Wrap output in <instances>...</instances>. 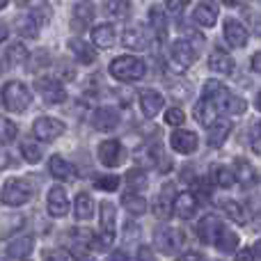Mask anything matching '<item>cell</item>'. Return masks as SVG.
I'll return each mask as SVG.
<instances>
[{
    "mask_svg": "<svg viewBox=\"0 0 261 261\" xmlns=\"http://www.w3.org/2000/svg\"><path fill=\"white\" fill-rule=\"evenodd\" d=\"M202 96H208V99H213V103H216L218 113H225V115H241L248 110V103H245L241 96L231 94L227 87H222L220 83L211 81L204 85V92Z\"/></svg>",
    "mask_w": 261,
    "mask_h": 261,
    "instance_id": "obj_1",
    "label": "cell"
},
{
    "mask_svg": "<svg viewBox=\"0 0 261 261\" xmlns=\"http://www.w3.org/2000/svg\"><path fill=\"white\" fill-rule=\"evenodd\" d=\"M108 71L119 83H135L142 81V76L147 73V67H144L142 60L133 58V55H119V58H115L110 62Z\"/></svg>",
    "mask_w": 261,
    "mask_h": 261,
    "instance_id": "obj_2",
    "label": "cell"
},
{
    "mask_svg": "<svg viewBox=\"0 0 261 261\" xmlns=\"http://www.w3.org/2000/svg\"><path fill=\"white\" fill-rule=\"evenodd\" d=\"M0 99H3L5 108H7L9 113H23V110H28L32 96H30V90H28L23 83L9 81V83H5L3 90H0Z\"/></svg>",
    "mask_w": 261,
    "mask_h": 261,
    "instance_id": "obj_3",
    "label": "cell"
},
{
    "mask_svg": "<svg viewBox=\"0 0 261 261\" xmlns=\"http://www.w3.org/2000/svg\"><path fill=\"white\" fill-rule=\"evenodd\" d=\"M195 60H197V50H195L188 41H186V39L172 41V46H170V62H172V67H174L176 71H186V69H190L195 64Z\"/></svg>",
    "mask_w": 261,
    "mask_h": 261,
    "instance_id": "obj_4",
    "label": "cell"
},
{
    "mask_svg": "<svg viewBox=\"0 0 261 261\" xmlns=\"http://www.w3.org/2000/svg\"><path fill=\"white\" fill-rule=\"evenodd\" d=\"M32 190L23 179H7L3 186V204L7 206H23L30 199Z\"/></svg>",
    "mask_w": 261,
    "mask_h": 261,
    "instance_id": "obj_5",
    "label": "cell"
},
{
    "mask_svg": "<svg viewBox=\"0 0 261 261\" xmlns=\"http://www.w3.org/2000/svg\"><path fill=\"white\" fill-rule=\"evenodd\" d=\"M117 236V208L113 202H101V243L113 245Z\"/></svg>",
    "mask_w": 261,
    "mask_h": 261,
    "instance_id": "obj_6",
    "label": "cell"
},
{
    "mask_svg": "<svg viewBox=\"0 0 261 261\" xmlns=\"http://www.w3.org/2000/svg\"><path fill=\"white\" fill-rule=\"evenodd\" d=\"M153 243H156V248L163 254H174L181 248V243H184V236L174 227H158L153 231Z\"/></svg>",
    "mask_w": 261,
    "mask_h": 261,
    "instance_id": "obj_7",
    "label": "cell"
},
{
    "mask_svg": "<svg viewBox=\"0 0 261 261\" xmlns=\"http://www.w3.org/2000/svg\"><path fill=\"white\" fill-rule=\"evenodd\" d=\"M64 130H67L64 122H60V119H55V117H37L35 124H32V133L39 140H46V142H53Z\"/></svg>",
    "mask_w": 261,
    "mask_h": 261,
    "instance_id": "obj_8",
    "label": "cell"
},
{
    "mask_svg": "<svg viewBox=\"0 0 261 261\" xmlns=\"http://www.w3.org/2000/svg\"><path fill=\"white\" fill-rule=\"evenodd\" d=\"M35 90L41 94V99L46 103H62L67 99V92H64L62 83L55 81V78H37L35 81Z\"/></svg>",
    "mask_w": 261,
    "mask_h": 261,
    "instance_id": "obj_9",
    "label": "cell"
},
{
    "mask_svg": "<svg viewBox=\"0 0 261 261\" xmlns=\"http://www.w3.org/2000/svg\"><path fill=\"white\" fill-rule=\"evenodd\" d=\"M124 158H126V151H124L122 142H117V140H103V142L99 144V161L103 163L106 167L122 165Z\"/></svg>",
    "mask_w": 261,
    "mask_h": 261,
    "instance_id": "obj_10",
    "label": "cell"
},
{
    "mask_svg": "<svg viewBox=\"0 0 261 261\" xmlns=\"http://www.w3.org/2000/svg\"><path fill=\"white\" fill-rule=\"evenodd\" d=\"M46 206H48V213L53 218H64L69 211V197L67 190L62 186H53L48 190V197H46Z\"/></svg>",
    "mask_w": 261,
    "mask_h": 261,
    "instance_id": "obj_11",
    "label": "cell"
},
{
    "mask_svg": "<svg viewBox=\"0 0 261 261\" xmlns=\"http://www.w3.org/2000/svg\"><path fill=\"white\" fill-rule=\"evenodd\" d=\"M119 124V110L117 108H110V106H103V108L94 110V115H92V126L96 130H103V133H108V130H115Z\"/></svg>",
    "mask_w": 261,
    "mask_h": 261,
    "instance_id": "obj_12",
    "label": "cell"
},
{
    "mask_svg": "<svg viewBox=\"0 0 261 261\" xmlns=\"http://www.w3.org/2000/svg\"><path fill=\"white\" fill-rule=\"evenodd\" d=\"M218 16H220V9H218V5L213 0H202L193 12V21L202 28H213Z\"/></svg>",
    "mask_w": 261,
    "mask_h": 261,
    "instance_id": "obj_13",
    "label": "cell"
},
{
    "mask_svg": "<svg viewBox=\"0 0 261 261\" xmlns=\"http://www.w3.org/2000/svg\"><path fill=\"white\" fill-rule=\"evenodd\" d=\"M211 243L216 245L220 252H227V254H231V252H236V248H239V234L236 231H231L227 225H218V229H216V234H213V239H211Z\"/></svg>",
    "mask_w": 261,
    "mask_h": 261,
    "instance_id": "obj_14",
    "label": "cell"
},
{
    "mask_svg": "<svg viewBox=\"0 0 261 261\" xmlns=\"http://www.w3.org/2000/svg\"><path fill=\"white\" fill-rule=\"evenodd\" d=\"M170 144L176 153H186V156H188V153L197 151L199 140L193 130H174V133L170 135Z\"/></svg>",
    "mask_w": 261,
    "mask_h": 261,
    "instance_id": "obj_15",
    "label": "cell"
},
{
    "mask_svg": "<svg viewBox=\"0 0 261 261\" xmlns=\"http://www.w3.org/2000/svg\"><path fill=\"white\" fill-rule=\"evenodd\" d=\"M174 213L181 220H190L197 213V197L193 190H181L174 197Z\"/></svg>",
    "mask_w": 261,
    "mask_h": 261,
    "instance_id": "obj_16",
    "label": "cell"
},
{
    "mask_svg": "<svg viewBox=\"0 0 261 261\" xmlns=\"http://www.w3.org/2000/svg\"><path fill=\"white\" fill-rule=\"evenodd\" d=\"M165 106V99L158 94L156 90H142L140 92V108H142V115L149 119H153Z\"/></svg>",
    "mask_w": 261,
    "mask_h": 261,
    "instance_id": "obj_17",
    "label": "cell"
},
{
    "mask_svg": "<svg viewBox=\"0 0 261 261\" xmlns=\"http://www.w3.org/2000/svg\"><path fill=\"white\" fill-rule=\"evenodd\" d=\"M48 170L50 174L55 176L58 181H64V184H69V181H76L78 179V172L76 167L71 165V163H67L62 156H53L48 161Z\"/></svg>",
    "mask_w": 261,
    "mask_h": 261,
    "instance_id": "obj_18",
    "label": "cell"
},
{
    "mask_svg": "<svg viewBox=\"0 0 261 261\" xmlns=\"http://www.w3.org/2000/svg\"><path fill=\"white\" fill-rule=\"evenodd\" d=\"M234 60H231L229 53H225L222 48H216L211 55H208V69L216 73H225V76H229V73H234Z\"/></svg>",
    "mask_w": 261,
    "mask_h": 261,
    "instance_id": "obj_19",
    "label": "cell"
},
{
    "mask_svg": "<svg viewBox=\"0 0 261 261\" xmlns=\"http://www.w3.org/2000/svg\"><path fill=\"white\" fill-rule=\"evenodd\" d=\"M216 117H218V108H216V103H213V99L202 96V99L195 103V119H197L202 126H211V124L216 122Z\"/></svg>",
    "mask_w": 261,
    "mask_h": 261,
    "instance_id": "obj_20",
    "label": "cell"
},
{
    "mask_svg": "<svg viewBox=\"0 0 261 261\" xmlns=\"http://www.w3.org/2000/svg\"><path fill=\"white\" fill-rule=\"evenodd\" d=\"M225 39L229 41L231 46H236V48H243V46L248 44V30H245V25H241L236 18H227L225 21Z\"/></svg>",
    "mask_w": 261,
    "mask_h": 261,
    "instance_id": "obj_21",
    "label": "cell"
},
{
    "mask_svg": "<svg viewBox=\"0 0 261 261\" xmlns=\"http://www.w3.org/2000/svg\"><path fill=\"white\" fill-rule=\"evenodd\" d=\"M172 213H174V197L170 195V186H165L163 193L153 199V216L158 220H167Z\"/></svg>",
    "mask_w": 261,
    "mask_h": 261,
    "instance_id": "obj_22",
    "label": "cell"
},
{
    "mask_svg": "<svg viewBox=\"0 0 261 261\" xmlns=\"http://www.w3.org/2000/svg\"><path fill=\"white\" fill-rule=\"evenodd\" d=\"M122 44L133 50H144V48H149V35L142 28H128L122 35Z\"/></svg>",
    "mask_w": 261,
    "mask_h": 261,
    "instance_id": "obj_23",
    "label": "cell"
},
{
    "mask_svg": "<svg viewBox=\"0 0 261 261\" xmlns=\"http://www.w3.org/2000/svg\"><path fill=\"white\" fill-rule=\"evenodd\" d=\"M117 39V32L110 23H101V25H94L92 28V41H94L99 48H110Z\"/></svg>",
    "mask_w": 261,
    "mask_h": 261,
    "instance_id": "obj_24",
    "label": "cell"
},
{
    "mask_svg": "<svg viewBox=\"0 0 261 261\" xmlns=\"http://www.w3.org/2000/svg\"><path fill=\"white\" fill-rule=\"evenodd\" d=\"M32 245H35V239H32V236L14 239L12 243L7 245V257L9 259H28L32 254Z\"/></svg>",
    "mask_w": 261,
    "mask_h": 261,
    "instance_id": "obj_25",
    "label": "cell"
},
{
    "mask_svg": "<svg viewBox=\"0 0 261 261\" xmlns=\"http://www.w3.org/2000/svg\"><path fill=\"white\" fill-rule=\"evenodd\" d=\"M229 133H231V124L229 122H213L211 126H208V147H213V149H218V147H222L225 144V140L229 138Z\"/></svg>",
    "mask_w": 261,
    "mask_h": 261,
    "instance_id": "obj_26",
    "label": "cell"
},
{
    "mask_svg": "<svg viewBox=\"0 0 261 261\" xmlns=\"http://www.w3.org/2000/svg\"><path fill=\"white\" fill-rule=\"evenodd\" d=\"M94 14H96L94 3H90V0H83V3H78L76 7H73V23H76L73 28H85L87 23H92Z\"/></svg>",
    "mask_w": 261,
    "mask_h": 261,
    "instance_id": "obj_27",
    "label": "cell"
},
{
    "mask_svg": "<svg viewBox=\"0 0 261 261\" xmlns=\"http://www.w3.org/2000/svg\"><path fill=\"white\" fill-rule=\"evenodd\" d=\"M69 48H71V53L76 55L78 62H83V64H92L96 60V50L83 39H71L69 41Z\"/></svg>",
    "mask_w": 261,
    "mask_h": 261,
    "instance_id": "obj_28",
    "label": "cell"
},
{
    "mask_svg": "<svg viewBox=\"0 0 261 261\" xmlns=\"http://www.w3.org/2000/svg\"><path fill=\"white\" fill-rule=\"evenodd\" d=\"M122 206L126 208L128 213H133V216H142V213H147V199H144L142 195H138V190H135V193H124Z\"/></svg>",
    "mask_w": 261,
    "mask_h": 261,
    "instance_id": "obj_29",
    "label": "cell"
},
{
    "mask_svg": "<svg viewBox=\"0 0 261 261\" xmlns=\"http://www.w3.org/2000/svg\"><path fill=\"white\" fill-rule=\"evenodd\" d=\"M73 208H76L73 213H76L78 220H90V218L94 216V199H92V195H87V193H78Z\"/></svg>",
    "mask_w": 261,
    "mask_h": 261,
    "instance_id": "obj_30",
    "label": "cell"
},
{
    "mask_svg": "<svg viewBox=\"0 0 261 261\" xmlns=\"http://www.w3.org/2000/svg\"><path fill=\"white\" fill-rule=\"evenodd\" d=\"M234 174H236V181H241L245 186L257 181V172H254V167L245 158H236L234 161Z\"/></svg>",
    "mask_w": 261,
    "mask_h": 261,
    "instance_id": "obj_31",
    "label": "cell"
},
{
    "mask_svg": "<svg viewBox=\"0 0 261 261\" xmlns=\"http://www.w3.org/2000/svg\"><path fill=\"white\" fill-rule=\"evenodd\" d=\"M103 7H106V14H110L113 18H119V21H126L130 14L128 0H106Z\"/></svg>",
    "mask_w": 261,
    "mask_h": 261,
    "instance_id": "obj_32",
    "label": "cell"
},
{
    "mask_svg": "<svg viewBox=\"0 0 261 261\" xmlns=\"http://www.w3.org/2000/svg\"><path fill=\"white\" fill-rule=\"evenodd\" d=\"M218 225H220V218H218V216H206V218H202V220H199V225H197L199 239H202L204 243H211V239H213V234H216Z\"/></svg>",
    "mask_w": 261,
    "mask_h": 261,
    "instance_id": "obj_33",
    "label": "cell"
},
{
    "mask_svg": "<svg viewBox=\"0 0 261 261\" xmlns=\"http://www.w3.org/2000/svg\"><path fill=\"white\" fill-rule=\"evenodd\" d=\"M149 21H151L153 30H156L158 39H165V32H167V18H165V12L161 7H151L149 9Z\"/></svg>",
    "mask_w": 261,
    "mask_h": 261,
    "instance_id": "obj_34",
    "label": "cell"
},
{
    "mask_svg": "<svg viewBox=\"0 0 261 261\" xmlns=\"http://www.w3.org/2000/svg\"><path fill=\"white\" fill-rule=\"evenodd\" d=\"M222 208H225V213L229 216V220L239 222V225H245V222H248L245 208L241 206L239 202H234V199H227V202H222Z\"/></svg>",
    "mask_w": 261,
    "mask_h": 261,
    "instance_id": "obj_35",
    "label": "cell"
},
{
    "mask_svg": "<svg viewBox=\"0 0 261 261\" xmlns=\"http://www.w3.org/2000/svg\"><path fill=\"white\" fill-rule=\"evenodd\" d=\"M16 30L21 32L23 37H30V39H35V37L39 35V28H37L35 16H18L16 18Z\"/></svg>",
    "mask_w": 261,
    "mask_h": 261,
    "instance_id": "obj_36",
    "label": "cell"
},
{
    "mask_svg": "<svg viewBox=\"0 0 261 261\" xmlns=\"http://www.w3.org/2000/svg\"><path fill=\"white\" fill-rule=\"evenodd\" d=\"M28 58H30V53H28L25 44H12L7 50V62L12 64V67H18V64L28 62Z\"/></svg>",
    "mask_w": 261,
    "mask_h": 261,
    "instance_id": "obj_37",
    "label": "cell"
},
{
    "mask_svg": "<svg viewBox=\"0 0 261 261\" xmlns=\"http://www.w3.org/2000/svg\"><path fill=\"white\" fill-rule=\"evenodd\" d=\"M213 179H216V184L220 186V188H229V186L236 184V174L234 170H229L227 165H218L216 172H213Z\"/></svg>",
    "mask_w": 261,
    "mask_h": 261,
    "instance_id": "obj_38",
    "label": "cell"
},
{
    "mask_svg": "<svg viewBox=\"0 0 261 261\" xmlns=\"http://www.w3.org/2000/svg\"><path fill=\"white\" fill-rule=\"evenodd\" d=\"M16 124L9 122L7 117H0V144H12L16 140Z\"/></svg>",
    "mask_w": 261,
    "mask_h": 261,
    "instance_id": "obj_39",
    "label": "cell"
},
{
    "mask_svg": "<svg viewBox=\"0 0 261 261\" xmlns=\"http://www.w3.org/2000/svg\"><path fill=\"white\" fill-rule=\"evenodd\" d=\"M21 153L30 165H37V163L41 161V149H39V144H35L32 140H25V142L21 144Z\"/></svg>",
    "mask_w": 261,
    "mask_h": 261,
    "instance_id": "obj_40",
    "label": "cell"
},
{
    "mask_svg": "<svg viewBox=\"0 0 261 261\" xmlns=\"http://www.w3.org/2000/svg\"><path fill=\"white\" fill-rule=\"evenodd\" d=\"M126 181H128V188L130 190H144L147 188V174H144L142 170H130L128 172V176H126Z\"/></svg>",
    "mask_w": 261,
    "mask_h": 261,
    "instance_id": "obj_41",
    "label": "cell"
},
{
    "mask_svg": "<svg viewBox=\"0 0 261 261\" xmlns=\"http://www.w3.org/2000/svg\"><path fill=\"white\" fill-rule=\"evenodd\" d=\"M96 188L106 190V193H115L119 188V176H115V174L101 176V179H96Z\"/></svg>",
    "mask_w": 261,
    "mask_h": 261,
    "instance_id": "obj_42",
    "label": "cell"
},
{
    "mask_svg": "<svg viewBox=\"0 0 261 261\" xmlns=\"http://www.w3.org/2000/svg\"><path fill=\"white\" fill-rule=\"evenodd\" d=\"M184 122H186V113L181 108H170L165 113V124H170V126H181Z\"/></svg>",
    "mask_w": 261,
    "mask_h": 261,
    "instance_id": "obj_43",
    "label": "cell"
},
{
    "mask_svg": "<svg viewBox=\"0 0 261 261\" xmlns=\"http://www.w3.org/2000/svg\"><path fill=\"white\" fill-rule=\"evenodd\" d=\"M250 147H252L254 153L261 156V122H257L250 130Z\"/></svg>",
    "mask_w": 261,
    "mask_h": 261,
    "instance_id": "obj_44",
    "label": "cell"
},
{
    "mask_svg": "<svg viewBox=\"0 0 261 261\" xmlns=\"http://www.w3.org/2000/svg\"><path fill=\"white\" fill-rule=\"evenodd\" d=\"M188 3L190 0H165V7L172 14H179V12H184V7H188Z\"/></svg>",
    "mask_w": 261,
    "mask_h": 261,
    "instance_id": "obj_45",
    "label": "cell"
},
{
    "mask_svg": "<svg viewBox=\"0 0 261 261\" xmlns=\"http://www.w3.org/2000/svg\"><path fill=\"white\" fill-rule=\"evenodd\" d=\"M46 259H71V254L67 250H53V252H44Z\"/></svg>",
    "mask_w": 261,
    "mask_h": 261,
    "instance_id": "obj_46",
    "label": "cell"
},
{
    "mask_svg": "<svg viewBox=\"0 0 261 261\" xmlns=\"http://www.w3.org/2000/svg\"><path fill=\"white\" fill-rule=\"evenodd\" d=\"M250 67H252L254 73H261V53H254L252 60H250Z\"/></svg>",
    "mask_w": 261,
    "mask_h": 261,
    "instance_id": "obj_47",
    "label": "cell"
},
{
    "mask_svg": "<svg viewBox=\"0 0 261 261\" xmlns=\"http://www.w3.org/2000/svg\"><path fill=\"white\" fill-rule=\"evenodd\" d=\"M252 257H257V259H261V239L254 243V248H252Z\"/></svg>",
    "mask_w": 261,
    "mask_h": 261,
    "instance_id": "obj_48",
    "label": "cell"
},
{
    "mask_svg": "<svg viewBox=\"0 0 261 261\" xmlns=\"http://www.w3.org/2000/svg\"><path fill=\"white\" fill-rule=\"evenodd\" d=\"M7 37H9V30H7L5 25H0V44H3V41L7 39Z\"/></svg>",
    "mask_w": 261,
    "mask_h": 261,
    "instance_id": "obj_49",
    "label": "cell"
},
{
    "mask_svg": "<svg viewBox=\"0 0 261 261\" xmlns=\"http://www.w3.org/2000/svg\"><path fill=\"white\" fill-rule=\"evenodd\" d=\"M181 259H204V254H199V252H188V254H184Z\"/></svg>",
    "mask_w": 261,
    "mask_h": 261,
    "instance_id": "obj_50",
    "label": "cell"
},
{
    "mask_svg": "<svg viewBox=\"0 0 261 261\" xmlns=\"http://www.w3.org/2000/svg\"><path fill=\"white\" fill-rule=\"evenodd\" d=\"M113 259H126V254L124 252H113Z\"/></svg>",
    "mask_w": 261,
    "mask_h": 261,
    "instance_id": "obj_51",
    "label": "cell"
},
{
    "mask_svg": "<svg viewBox=\"0 0 261 261\" xmlns=\"http://www.w3.org/2000/svg\"><path fill=\"white\" fill-rule=\"evenodd\" d=\"M138 257H144V259H149V257H151V252H149V250H142V252H140Z\"/></svg>",
    "mask_w": 261,
    "mask_h": 261,
    "instance_id": "obj_52",
    "label": "cell"
},
{
    "mask_svg": "<svg viewBox=\"0 0 261 261\" xmlns=\"http://www.w3.org/2000/svg\"><path fill=\"white\" fill-rule=\"evenodd\" d=\"M254 106H257V110H261V92L257 94V101H254Z\"/></svg>",
    "mask_w": 261,
    "mask_h": 261,
    "instance_id": "obj_53",
    "label": "cell"
},
{
    "mask_svg": "<svg viewBox=\"0 0 261 261\" xmlns=\"http://www.w3.org/2000/svg\"><path fill=\"white\" fill-rule=\"evenodd\" d=\"M239 257H241V259H250V257H252V252H241Z\"/></svg>",
    "mask_w": 261,
    "mask_h": 261,
    "instance_id": "obj_54",
    "label": "cell"
},
{
    "mask_svg": "<svg viewBox=\"0 0 261 261\" xmlns=\"http://www.w3.org/2000/svg\"><path fill=\"white\" fill-rule=\"evenodd\" d=\"M227 5H239V0H225Z\"/></svg>",
    "mask_w": 261,
    "mask_h": 261,
    "instance_id": "obj_55",
    "label": "cell"
},
{
    "mask_svg": "<svg viewBox=\"0 0 261 261\" xmlns=\"http://www.w3.org/2000/svg\"><path fill=\"white\" fill-rule=\"evenodd\" d=\"M5 5H7V0H0V9H3V7H5Z\"/></svg>",
    "mask_w": 261,
    "mask_h": 261,
    "instance_id": "obj_56",
    "label": "cell"
}]
</instances>
